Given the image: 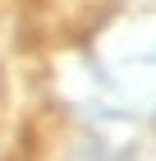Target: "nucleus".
I'll use <instances>...</instances> for the list:
<instances>
[{
  "mask_svg": "<svg viewBox=\"0 0 156 161\" xmlns=\"http://www.w3.org/2000/svg\"><path fill=\"white\" fill-rule=\"evenodd\" d=\"M0 92H5V87H0Z\"/></svg>",
  "mask_w": 156,
  "mask_h": 161,
  "instance_id": "1",
  "label": "nucleus"
}]
</instances>
